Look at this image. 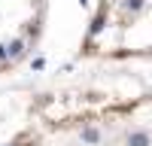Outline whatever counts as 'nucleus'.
<instances>
[{
  "instance_id": "nucleus-1",
  "label": "nucleus",
  "mask_w": 152,
  "mask_h": 146,
  "mask_svg": "<svg viewBox=\"0 0 152 146\" xmlns=\"http://www.w3.org/2000/svg\"><path fill=\"white\" fill-rule=\"evenodd\" d=\"M82 52L94 58L152 55V0H100Z\"/></svg>"
}]
</instances>
